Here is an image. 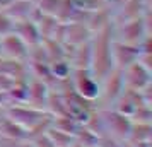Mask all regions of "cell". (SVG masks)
<instances>
[{"label":"cell","mask_w":152,"mask_h":147,"mask_svg":"<svg viewBox=\"0 0 152 147\" xmlns=\"http://www.w3.org/2000/svg\"><path fill=\"white\" fill-rule=\"evenodd\" d=\"M111 43H113L111 24L91 36V50H92L91 70L96 75V79H99V80L103 77H106L111 70L115 69L113 67V60H111Z\"/></svg>","instance_id":"1"},{"label":"cell","mask_w":152,"mask_h":147,"mask_svg":"<svg viewBox=\"0 0 152 147\" xmlns=\"http://www.w3.org/2000/svg\"><path fill=\"white\" fill-rule=\"evenodd\" d=\"M149 12H145L142 17L132 19V21H125L120 24H113L111 22V29H113V39L125 45H132V46H138L144 41L147 36H151V24H149Z\"/></svg>","instance_id":"2"},{"label":"cell","mask_w":152,"mask_h":147,"mask_svg":"<svg viewBox=\"0 0 152 147\" xmlns=\"http://www.w3.org/2000/svg\"><path fill=\"white\" fill-rule=\"evenodd\" d=\"M125 91V82H123V72L120 69H113L106 75L101 79V86H99V98L96 101L97 110H106L115 105L121 92Z\"/></svg>","instance_id":"3"},{"label":"cell","mask_w":152,"mask_h":147,"mask_svg":"<svg viewBox=\"0 0 152 147\" xmlns=\"http://www.w3.org/2000/svg\"><path fill=\"white\" fill-rule=\"evenodd\" d=\"M70 84L72 89L80 96V98L87 99L91 103L96 105L97 98H99V86L101 80L96 79L91 69H72L70 74Z\"/></svg>","instance_id":"4"},{"label":"cell","mask_w":152,"mask_h":147,"mask_svg":"<svg viewBox=\"0 0 152 147\" xmlns=\"http://www.w3.org/2000/svg\"><path fill=\"white\" fill-rule=\"evenodd\" d=\"M101 118H103V127H104V135H110L113 139L126 142L128 133H130L132 120L125 116L121 113L115 111L113 108H106V110H99Z\"/></svg>","instance_id":"5"},{"label":"cell","mask_w":152,"mask_h":147,"mask_svg":"<svg viewBox=\"0 0 152 147\" xmlns=\"http://www.w3.org/2000/svg\"><path fill=\"white\" fill-rule=\"evenodd\" d=\"M5 115H7L9 120H12L14 123H17L28 132L48 116L46 111L36 110L29 105H7L5 106Z\"/></svg>","instance_id":"6"},{"label":"cell","mask_w":152,"mask_h":147,"mask_svg":"<svg viewBox=\"0 0 152 147\" xmlns=\"http://www.w3.org/2000/svg\"><path fill=\"white\" fill-rule=\"evenodd\" d=\"M123 72V82L125 89H132V91H144L145 87L151 86V69H147L145 65L135 62L128 65Z\"/></svg>","instance_id":"7"},{"label":"cell","mask_w":152,"mask_h":147,"mask_svg":"<svg viewBox=\"0 0 152 147\" xmlns=\"http://www.w3.org/2000/svg\"><path fill=\"white\" fill-rule=\"evenodd\" d=\"M111 60H113L115 69L120 70L126 69L128 65H132L138 60V46L125 45V43L113 39V43H111Z\"/></svg>","instance_id":"8"},{"label":"cell","mask_w":152,"mask_h":147,"mask_svg":"<svg viewBox=\"0 0 152 147\" xmlns=\"http://www.w3.org/2000/svg\"><path fill=\"white\" fill-rule=\"evenodd\" d=\"M0 43H2V56L4 58H12V60H19V62L28 60V53H29L28 45L22 41L19 36H15L14 33L2 36Z\"/></svg>","instance_id":"9"},{"label":"cell","mask_w":152,"mask_h":147,"mask_svg":"<svg viewBox=\"0 0 152 147\" xmlns=\"http://www.w3.org/2000/svg\"><path fill=\"white\" fill-rule=\"evenodd\" d=\"M28 103L26 105L33 106L36 110H43L46 106V99H48V92H50V86L45 84L43 80L28 77Z\"/></svg>","instance_id":"10"},{"label":"cell","mask_w":152,"mask_h":147,"mask_svg":"<svg viewBox=\"0 0 152 147\" xmlns=\"http://www.w3.org/2000/svg\"><path fill=\"white\" fill-rule=\"evenodd\" d=\"M12 33L15 36H19L22 41L28 45V48L31 46H36L41 43V34L38 31V26L33 19H24V21H15L14 28H12Z\"/></svg>","instance_id":"11"},{"label":"cell","mask_w":152,"mask_h":147,"mask_svg":"<svg viewBox=\"0 0 152 147\" xmlns=\"http://www.w3.org/2000/svg\"><path fill=\"white\" fill-rule=\"evenodd\" d=\"M69 62L72 65V69H91V63H92L91 39L82 43V45H77L74 48H70Z\"/></svg>","instance_id":"12"},{"label":"cell","mask_w":152,"mask_h":147,"mask_svg":"<svg viewBox=\"0 0 152 147\" xmlns=\"http://www.w3.org/2000/svg\"><path fill=\"white\" fill-rule=\"evenodd\" d=\"M36 12V5L31 0H12V4L5 9V14L12 21H24V19H33Z\"/></svg>","instance_id":"13"},{"label":"cell","mask_w":152,"mask_h":147,"mask_svg":"<svg viewBox=\"0 0 152 147\" xmlns=\"http://www.w3.org/2000/svg\"><path fill=\"white\" fill-rule=\"evenodd\" d=\"M0 74L14 79V80H21V79L28 77V65H26V62L0 56Z\"/></svg>","instance_id":"14"},{"label":"cell","mask_w":152,"mask_h":147,"mask_svg":"<svg viewBox=\"0 0 152 147\" xmlns=\"http://www.w3.org/2000/svg\"><path fill=\"white\" fill-rule=\"evenodd\" d=\"M145 140H152V125L151 123H135V121H132L126 144H137V142H145Z\"/></svg>","instance_id":"15"},{"label":"cell","mask_w":152,"mask_h":147,"mask_svg":"<svg viewBox=\"0 0 152 147\" xmlns=\"http://www.w3.org/2000/svg\"><path fill=\"white\" fill-rule=\"evenodd\" d=\"M0 135H5V137H10V139L15 140H28V130H24L22 127L14 123L12 120H9L7 115L0 123Z\"/></svg>","instance_id":"16"},{"label":"cell","mask_w":152,"mask_h":147,"mask_svg":"<svg viewBox=\"0 0 152 147\" xmlns=\"http://www.w3.org/2000/svg\"><path fill=\"white\" fill-rule=\"evenodd\" d=\"M50 70H51V75L55 80H63V79H70L72 65H70L69 58H62V60L50 63Z\"/></svg>","instance_id":"17"},{"label":"cell","mask_w":152,"mask_h":147,"mask_svg":"<svg viewBox=\"0 0 152 147\" xmlns=\"http://www.w3.org/2000/svg\"><path fill=\"white\" fill-rule=\"evenodd\" d=\"M97 137L94 132H91L86 125H80L77 128V132L74 133V142L80 144L84 147H96L97 146Z\"/></svg>","instance_id":"18"},{"label":"cell","mask_w":152,"mask_h":147,"mask_svg":"<svg viewBox=\"0 0 152 147\" xmlns=\"http://www.w3.org/2000/svg\"><path fill=\"white\" fill-rule=\"evenodd\" d=\"M46 137L50 139V142L55 147H70L74 144V137L70 133H65L62 130H56L53 127H50L46 130Z\"/></svg>","instance_id":"19"},{"label":"cell","mask_w":152,"mask_h":147,"mask_svg":"<svg viewBox=\"0 0 152 147\" xmlns=\"http://www.w3.org/2000/svg\"><path fill=\"white\" fill-rule=\"evenodd\" d=\"M12 28H14V21L5 12L0 10V38L9 34V33H12Z\"/></svg>","instance_id":"20"},{"label":"cell","mask_w":152,"mask_h":147,"mask_svg":"<svg viewBox=\"0 0 152 147\" xmlns=\"http://www.w3.org/2000/svg\"><path fill=\"white\" fill-rule=\"evenodd\" d=\"M96 147H125V142L113 139L110 135H99Z\"/></svg>","instance_id":"21"},{"label":"cell","mask_w":152,"mask_h":147,"mask_svg":"<svg viewBox=\"0 0 152 147\" xmlns=\"http://www.w3.org/2000/svg\"><path fill=\"white\" fill-rule=\"evenodd\" d=\"M14 84H15L14 79H10V77H7V75H2V74H0V92H2V94H7V92L14 87Z\"/></svg>","instance_id":"22"},{"label":"cell","mask_w":152,"mask_h":147,"mask_svg":"<svg viewBox=\"0 0 152 147\" xmlns=\"http://www.w3.org/2000/svg\"><path fill=\"white\" fill-rule=\"evenodd\" d=\"M24 140H15L5 135H0V147H21V144Z\"/></svg>","instance_id":"23"},{"label":"cell","mask_w":152,"mask_h":147,"mask_svg":"<svg viewBox=\"0 0 152 147\" xmlns=\"http://www.w3.org/2000/svg\"><path fill=\"white\" fill-rule=\"evenodd\" d=\"M130 147H152V140H145V142H137V144H128Z\"/></svg>","instance_id":"24"},{"label":"cell","mask_w":152,"mask_h":147,"mask_svg":"<svg viewBox=\"0 0 152 147\" xmlns=\"http://www.w3.org/2000/svg\"><path fill=\"white\" fill-rule=\"evenodd\" d=\"M10 4H12V0H0V10L5 12V9H7Z\"/></svg>","instance_id":"25"},{"label":"cell","mask_w":152,"mask_h":147,"mask_svg":"<svg viewBox=\"0 0 152 147\" xmlns=\"http://www.w3.org/2000/svg\"><path fill=\"white\" fill-rule=\"evenodd\" d=\"M21 147H33V144H31L29 140H24V142L21 144Z\"/></svg>","instance_id":"26"},{"label":"cell","mask_w":152,"mask_h":147,"mask_svg":"<svg viewBox=\"0 0 152 147\" xmlns=\"http://www.w3.org/2000/svg\"><path fill=\"white\" fill-rule=\"evenodd\" d=\"M0 56H2V43H0Z\"/></svg>","instance_id":"27"},{"label":"cell","mask_w":152,"mask_h":147,"mask_svg":"<svg viewBox=\"0 0 152 147\" xmlns=\"http://www.w3.org/2000/svg\"><path fill=\"white\" fill-rule=\"evenodd\" d=\"M125 147H130V146H128V144H126V142H125Z\"/></svg>","instance_id":"28"}]
</instances>
